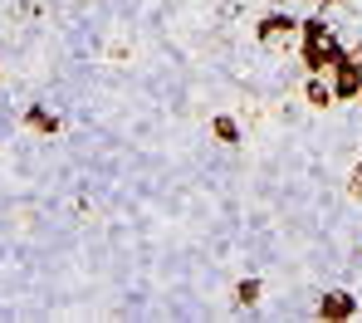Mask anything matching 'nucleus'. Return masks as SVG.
Masks as SVG:
<instances>
[{
    "label": "nucleus",
    "mask_w": 362,
    "mask_h": 323,
    "mask_svg": "<svg viewBox=\"0 0 362 323\" xmlns=\"http://www.w3.org/2000/svg\"><path fill=\"white\" fill-rule=\"evenodd\" d=\"M328 83H333V98L338 103H362V64L358 59H343V64L328 74Z\"/></svg>",
    "instance_id": "nucleus-2"
},
{
    "label": "nucleus",
    "mask_w": 362,
    "mask_h": 323,
    "mask_svg": "<svg viewBox=\"0 0 362 323\" xmlns=\"http://www.w3.org/2000/svg\"><path fill=\"white\" fill-rule=\"evenodd\" d=\"M25 128L40 132V137H54V132L64 128V118L54 108H45V103H30V108H25Z\"/></svg>",
    "instance_id": "nucleus-4"
},
{
    "label": "nucleus",
    "mask_w": 362,
    "mask_h": 323,
    "mask_svg": "<svg viewBox=\"0 0 362 323\" xmlns=\"http://www.w3.org/2000/svg\"><path fill=\"white\" fill-rule=\"evenodd\" d=\"M211 137H216V142H226V147H240V123H235V118H230V113H216V118H211Z\"/></svg>",
    "instance_id": "nucleus-7"
},
{
    "label": "nucleus",
    "mask_w": 362,
    "mask_h": 323,
    "mask_svg": "<svg viewBox=\"0 0 362 323\" xmlns=\"http://www.w3.org/2000/svg\"><path fill=\"white\" fill-rule=\"evenodd\" d=\"M318 5H323V10H328V5H343V0H318Z\"/></svg>",
    "instance_id": "nucleus-11"
},
{
    "label": "nucleus",
    "mask_w": 362,
    "mask_h": 323,
    "mask_svg": "<svg viewBox=\"0 0 362 323\" xmlns=\"http://www.w3.org/2000/svg\"><path fill=\"white\" fill-rule=\"evenodd\" d=\"M255 40L259 45H289V40H299V20L289 10H269L255 20Z\"/></svg>",
    "instance_id": "nucleus-1"
},
{
    "label": "nucleus",
    "mask_w": 362,
    "mask_h": 323,
    "mask_svg": "<svg viewBox=\"0 0 362 323\" xmlns=\"http://www.w3.org/2000/svg\"><path fill=\"white\" fill-rule=\"evenodd\" d=\"M318 319H328V323H348V319H358V294H348V289H328L323 299H318V309H313Z\"/></svg>",
    "instance_id": "nucleus-3"
},
{
    "label": "nucleus",
    "mask_w": 362,
    "mask_h": 323,
    "mask_svg": "<svg viewBox=\"0 0 362 323\" xmlns=\"http://www.w3.org/2000/svg\"><path fill=\"white\" fill-rule=\"evenodd\" d=\"M303 103H308V108H333V103H338L328 74H308V83H303Z\"/></svg>",
    "instance_id": "nucleus-5"
},
{
    "label": "nucleus",
    "mask_w": 362,
    "mask_h": 323,
    "mask_svg": "<svg viewBox=\"0 0 362 323\" xmlns=\"http://www.w3.org/2000/svg\"><path fill=\"white\" fill-rule=\"evenodd\" d=\"M259 299H264V279H255V274H250V279L235 284V304H240V309H255Z\"/></svg>",
    "instance_id": "nucleus-8"
},
{
    "label": "nucleus",
    "mask_w": 362,
    "mask_h": 323,
    "mask_svg": "<svg viewBox=\"0 0 362 323\" xmlns=\"http://www.w3.org/2000/svg\"><path fill=\"white\" fill-rule=\"evenodd\" d=\"M333 35H338V30L328 25V15H303L299 20V40L303 45H328Z\"/></svg>",
    "instance_id": "nucleus-6"
},
{
    "label": "nucleus",
    "mask_w": 362,
    "mask_h": 323,
    "mask_svg": "<svg viewBox=\"0 0 362 323\" xmlns=\"http://www.w3.org/2000/svg\"><path fill=\"white\" fill-rule=\"evenodd\" d=\"M348 196H358V201H362V162L353 167V177H348Z\"/></svg>",
    "instance_id": "nucleus-9"
},
{
    "label": "nucleus",
    "mask_w": 362,
    "mask_h": 323,
    "mask_svg": "<svg viewBox=\"0 0 362 323\" xmlns=\"http://www.w3.org/2000/svg\"><path fill=\"white\" fill-rule=\"evenodd\" d=\"M353 59H358V64H362V40H358V45H353Z\"/></svg>",
    "instance_id": "nucleus-10"
}]
</instances>
